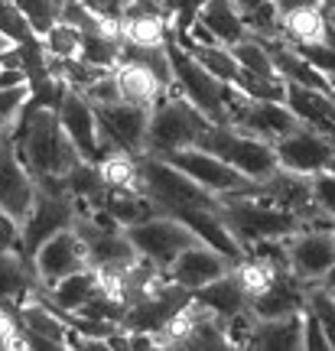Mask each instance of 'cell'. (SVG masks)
I'll list each match as a JSON object with an SVG mask.
<instances>
[{
  "label": "cell",
  "instance_id": "7402d4cb",
  "mask_svg": "<svg viewBox=\"0 0 335 351\" xmlns=\"http://www.w3.org/2000/svg\"><path fill=\"white\" fill-rule=\"evenodd\" d=\"M192 300L202 302V306H209L211 313L222 315L224 322L251 313V296L244 293V287H241V280L235 276V270L218 276V280H211V283H205L202 289H196Z\"/></svg>",
  "mask_w": 335,
  "mask_h": 351
},
{
  "label": "cell",
  "instance_id": "d6a6232c",
  "mask_svg": "<svg viewBox=\"0 0 335 351\" xmlns=\"http://www.w3.org/2000/svg\"><path fill=\"white\" fill-rule=\"evenodd\" d=\"M121 43L124 39L111 36V33H82V59L98 69H117L121 62Z\"/></svg>",
  "mask_w": 335,
  "mask_h": 351
},
{
  "label": "cell",
  "instance_id": "d4e9b609",
  "mask_svg": "<svg viewBox=\"0 0 335 351\" xmlns=\"http://www.w3.org/2000/svg\"><path fill=\"white\" fill-rule=\"evenodd\" d=\"M280 36L293 46H323L329 43V16L323 7H297L280 13Z\"/></svg>",
  "mask_w": 335,
  "mask_h": 351
},
{
  "label": "cell",
  "instance_id": "6da1fadb",
  "mask_svg": "<svg viewBox=\"0 0 335 351\" xmlns=\"http://www.w3.org/2000/svg\"><path fill=\"white\" fill-rule=\"evenodd\" d=\"M10 137L23 156L26 169L33 173V179L65 176L82 160V153L75 150L72 137L65 134L62 121H59V111H52V108H30L26 104L23 114L16 117V124L10 127Z\"/></svg>",
  "mask_w": 335,
  "mask_h": 351
},
{
  "label": "cell",
  "instance_id": "9c48e42d",
  "mask_svg": "<svg viewBox=\"0 0 335 351\" xmlns=\"http://www.w3.org/2000/svg\"><path fill=\"white\" fill-rule=\"evenodd\" d=\"M72 228L78 231V238H82V244H85L88 267H95L98 274L121 276L140 261V254H137V247L124 234V228L101 225V221L91 218V212H78V218H75Z\"/></svg>",
  "mask_w": 335,
  "mask_h": 351
},
{
  "label": "cell",
  "instance_id": "ac0fdd59",
  "mask_svg": "<svg viewBox=\"0 0 335 351\" xmlns=\"http://www.w3.org/2000/svg\"><path fill=\"white\" fill-rule=\"evenodd\" d=\"M59 121H62L65 134L72 137L75 150L82 153V160L98 163L101 143H98V114H95V104L82 91L69 88L62 104H59Z\"/></svg>",
  "mask_w": 335,
  "mask_h": 351
},
{
  "label": "cell",
  "instance_id": "44dd1931",
  "mask_svg": "<svg viewBox=\"0 0 335 351\" xmlns=\"http://www.w3.org/2000/svg\"><path fill=\"white\" fill-rule=\"evenodd\" d=\"M39 287L33 261L16 247H0V306L23 302Z\"/></svg>",
  "mask_w": 335,
  "mask_h": 351
},
{
  "label": "cell",
  "instance_id": "ab89813d",
  "mask_svg": "<svg viewBox=\"0 0 335 351\" xmlns=\"http://www.w3.org/2000/svg\"><path fill=\"white\" fill-rule=\"evenodd\" d=\"M312 202H316L325 215L335 218V169L312 173Z\"/></svg>",
  "mask_w": 335,
  "mask_h": 351
},
{
  "label": "cell",
  "instance_id": "b9f144b4",
  "mask_svg": "<svg viewBox=\"0 0 335 351\" xmlns=\"http://www.w3.org/2000/svg\"><path fill=\"white\" fill-rule=\"evenodd\" d=\"M85 3L98 16H108V20H124L127 7H130V0H85Z\"/></svg>",
  "mask_w": 335,
  "mask_h": 351
},
{
  "label": "cell",
  "instance_id": "603a6c76",
  "mask_svg": "<svg viewBox=\"0 0 335 351\" xmlns=\"http://www.w3.org/2000/svg\"><path fill=\"white\" fill-rule=\"evenodd\" d=\"M117 82H121V95H124V101H134V104H143V108H157L173 88H166L160 82V75L153 72V69H147L143 62H134V59H121L117 62Z\"/></svg>",
  "mask_w": 335,
  "mask_h": 351
},
{
  "label": "cell",
  "instance_id": "d590c367",
  "mask_svg": "<svg viewBox=\"0 0 335 351\" xmlns=\"http://www.w3.org/2000/svg\"><path fill=\"white\" fill-rule=\"evenodd\" d=\"M0 36H7L13 46L39 36L36 29H33V23L26 20V13L20 10L16 0H0Z\"/></svg>",
  "mask_w": 335,
  "mask_h": 351
},
{
  "label": "cell",
  "instance_id": "c3c4849f",
  "mask_svg": "<svg viewBox=\"0 0 335 351\" xmlns=\"http://www.w3.org/2000/svg\"><path fill=\"white\" fill-rule=\"evenodd\" d=\"M3 348H10V345H7V341H3V339H0V351H3Z\"/></svg>",
  "mask_w": 335,
  "mask_h": 351
},
{
  "label": "cell",
  "instance_id": "5b68a950",
  "mask_svg": "<svg viewBox=\"0 0 335 351\" xmlns=\"http://www.w3.org/2000/svg\"><path fill=\"white\" fill-rule=\"evenodd\" d=\"M166 49H170V62H173L176 91L186 95L211 124H228V101L224 98H228V85L231 82H222L218 75H211L192 52L179 46L176 36H170Z\"/></svg>",
  "mask_w": 335,
  "mask_h": 351
},
{
  "label": "cell",
  "instance_id": "277c9868",
  "mask_svg": "<svg viewBox=\"0 0 335 351\" xmlns=\"http://www.w3.org/2000/svg\"><path fill=\"white\" fill-rule=\"evenodd\" d=\"M211 127L205 114L179 91H170L166 98L150 111V130H147V153H173L183 147H196L202 134Z\"/></svg>",
  "mask_w": 335,
  "mask_h": 351
},
{
  "label": "cell",
  "instance_id": "4316f807",
  "mask_svg": "<svg viewBox=\"0 0 335 351\" xmlns=\"http://www.w3.org/2000/svg\"><path fill=\"white\" fill-rule=\"evenodd\" d=\"M199 23L205 26L211 33V39L222 43V46H235V43H241L244 36H251L244 16H241V10H238L231 0H205L199 10Z\"/></svg>",
  "mask_w": 335,
  "mask_h": 351
},
{
  "label": "cell",
  "instance_id": "ffe728a7",
  "mask_svg": "<svg viewBox=\"0 0 335 351\" xmlns=\"http://www.w3.org/2000/svg\"><path fill=\"white\" fill-rule=\"evenodd\" d=\"M101 289H104V280L95 267H85V270H78V274H69L65 280H59L56 287H36V296L49 302L52 309H59V313H78L85 302H91L98 296Z\"/></svg>",
  "mask_w": 335,
  "mask_h": 351
},
{
  "label": "cell",
  "instance_id": "816d5d0a",
  "mask_svg": "<svg viewBox=\"0 0 335 351\" xmlns=\"http://www.w3.org/2000/svg\"><path fill=\"white\" fill-rule=\"evenodd\" d=\"M3 52H7V49H3ZM0 69H3V65H0Z\"/></svg>",
  "mask_w": 335,
  "mask_h": 351
},
{
  "label": "cell",
  "instance_id": "8992f818",
  "mask_svg": "<svg viewBox=\"0 0 335 351\" xmlns=\"http://www.w3.org/2000/svg\"><path fill=\"white\" fill-rule=\"evenodd\" d=\"M196 147L222 156L224 163H231L235 169H241V173L248 176V179H254V182H264V179L280 166L273 143H267V140H261V137H251L244 130H238L235 124H211Z\"/></svg>",
  "mask_w": 335,
  "mask_h": 351
},
{
  "label": "cell",
  "instance_id": "ee69618b",
  "mask_svg": "<svg viewBox=\"0 0 335 351\" xmlns=\"http://www.w3.org/2000/svg\"><path fill=\"white\" fill-rule=\"evenodd\" d=\"M130 3H143V7H163V10H170V0H130ZM173 16V13H170Z\"/></svg>",
  "mask_w": 335,
  "mask_h": 351
},
{
  "label": "cell",
  "instance_id": "4fadbf2b",
  "mask_svg": "<svg viewBox=\"0 0 335 351\" xmlns=\"http://www.w3.org/2000/svg\"><path fill=\"white\" fill-rule=\"evenodd\" d=\"M189 302H192V289L179 287L173 276H166L150 296H143V300H137L127 306L124 328L127 332H150V335H160L163 328L170 326Z\"/></svg>",
  "mask_w": 335,
  "mask_h": 351
},
{
  "label": "cell",
  "instance_id": "681fc988",
  "mask_svg": "<svg viewBox=\"0 0 335 351\" xmlns=\"http://www.w3.org/2000/svg\"><path fill=\"white\" fill-rule=\"evenodd\" d=\"M329 82H332V88H335V75H329Z\"/></svg>",
  "mask_w": 335,
  "mask_h": 351
},
{
  "label": "cell",
  "instance_id": "9a60e30c",
  "mask_svg": "<svg viewBox=\"0 0 335 351\" xmlns=\"http://www.w3.org/2000/svg\"><path fill=\"white\" fill-rule=\"evenodd\" d=\"M277 150V160L284 169H297V173H319V169H329L335 160V137L316 130L310 124H299L297 130H290L286 137H280L273 143Z\"/></svg>",
  "mask_w": 335,
  "mask_h": 351
},
{
  "label": "cell",
  "instance_id": "836d02e7",
  "mask_svg": "<svg viewBox=\"0 0 335 351\" xmlns=\"http://www.w3.org/2000/svg\"><path fill=\"white\" fill-rule=\"evenodd\" d=\"M104 179L111 189H137L140 192V156L130 153H111L108 160H101Z\"/></svg>",
  "mask_w": 335,
  "mask_h": 351
},
{
  "label": "cell",
  "instance_id": "cb8c5ba5",
  "mask_svg": "<svg viewBox=\"0 0 335 351\" xmlns=\"http://www.w3.org/2000/svg\"><path fill=\"white\" fill-rule=\"evenodd\" d=\"M179 221H186L192 231H196V238L211 244L215 251H222L224 257H231V261H241L244 257V247H241V241L231 234V228L224 225V218L215 208H186V212L176 215Z\"/></svg>",
  "mask_w": 335,
  "mask_h": 351
},
{
  "label": "cell",
  "instance_id": "74e56055",
  "mask_svg": "<svg viewBox=\"0 0 335 351\" xmlns=\"http://www.w3.org/2000/svg\"><path fill=\"white\" fill-rule=\"evenodd\" d=\"M82 95H85L91 104H114V101H124V95H121V82H117V72H114V69H108L104 75L95 78Z\"/></svg>",
  "mask_w": 335,
  "mask_h": 351
},
{
  "label": "cell",
  "instance_id": "8fae6325",
  "mask_svg": "<svg viewBox=\"0 0 335 351\" xmlns=\"http://www.w3.org/2000/svg\"><path fill=\"white\" fill-rule=\"evenodd\" d=\"M78 212H88V208L78 205L69 192L36 189V202H33V208H30V218L23 221V254L26 257L33 261V254L39 251L43 241H49L52 234L72 228Z\"/></svg>",
  "mask_w": 335,
  "mask_h": 351
},
{
  "label": "cell",
  "instance_id": "8d00e7d4",
  "mask_svg": "<svg viewBox=\"0 0 335 351\" xmlns=\"http://www.w3.org/2000/svg\"><path fill=\"white\" fill-rule=\"evenodd\" d=\"M26 101H30V85H13L0 88V134H10L16 117L23 114Z\"/></svg>",
  "mask_w": 335,
  "mask_h": 351
},
{
  "label": "cell",
  "instance_id": "f5cc1de1",
  "mask_svg": "<svg viewBox=\"0 0 335 351\" xmlns=\"http://www.w3.org/2000/svg\"><path fill=\"white\" fill-rule=\"evenodd\" d=\"M0 137H3V134H0Z\"/></svg>",
  "mask_w": 335,
  "mask_h": 351
},
{
  "label": "cell",
  "instance_id": "e575fe53",
  "mask_svg": "<svg viewBox=\"0 0 335 351\" xmlns=\"http://www.w3.org/2000/svg\"><path fill=\"white\" fill-rule=\"evenodd\" d=\"M43 43H46V52H49L52 59H75V56L82 52V29L72 23H65V20H59V23L43 36Z\"/></svg>",
  "mask_w": 335,
  "mask_h": 351
},
{
  "label": "cell",
  "instance_id": "52a82bcc",
  "mask_svg": "<svg viewBox=\"0 0 335 351\" xmlns=\"http://www.w3.org/2000/svg\"><path fill=\"white\" fill-rule=\"evenodd\" d=\"M98 114V143L101 160L111 153H130L143 156L147 153V130H150V108L134 101H114V104H95Z\"/></svg>",
  "mask_w": 335,
  "mask_h": 351
},
{
  "label": "cell",
  "instance_id": "f907efd6",
  "mask_svg": "<svg viewBox=\"0 0 335 351\" xmlns=\"http://www.w3.org/2000/svg\"><path fill=\"white\" fill-rule=\"evenodd\" d=\"M329 169H335V160H332V166H329Z\"/></svg>",
  "mask_w": 335,
  "mask_h": 351
},
{
  "label": "cell",
  "instance_id": "bcb514c9",
  "mask_svg": "<svg viewBox=\"0 0 335 351\" xmlns=\"http://www.w3.org/2000/svg\"><path fill=\"white\" fill-rule=\"evenodd\" d=\"M325 10V7H323ZM325 16H329V26H335V10H325Z\"/></svg>",
  "mask_w": 335,
  "mask_h": 351
},
{
  "label": "cell",
  "instance_id": "1f68e13d",
  "mask_svg": "<svg viewBox=\"0 0 335 351\" xmlns=\"http://www.w3.org/2000/svg\"><path fill=\"white\" fill-rule=\"evenodd\" d=\"M228 49L235 52L238 65H241L244 72H254V75H267V78H284L280 72H277V65H273V56L267 52V46H264L257 36H244L241 43L228 46Z\"/></svg>",
  "mask_w": 335,
  "mask_h": 351
},
{
  "label": "cell",
  "instance_id": "7dc6e473",
  "mask_svg": "<svg viewBox=\"0 0 335 351\" xmlns=\"http://www.w3.org/2000/svg\"><path fill=\"white\" fill-rule=\"evenodd\" d=\"M323 7H325V10H335V0H325Z\"/></svg>",
  "mask_w": 335,
  "mask_h": 351
},
{
  "label": "cell",
  "instance_id": "3957f363",
  "mask_svg": "<svg viewBox=\"0 0 335 351\" xmlns=\"http://www.w3.org/2000/svg\"><path fill=\"white\" fill-rule=\"evenodd\" d=\"M140 192L153 199V205L166 215H179L186 208H215L218 195H211L192 176L173 166L166 156L143 153L140 156Z\"/></svg>",
  "mask_w": 335,
  "mask_h": 351
},
{
  "label": "cell",
  "instance_id": "f35d334b",
  "mask_svg": "<svg viewBox=\"0 0 335 351\" xmlns=\"http://www.w3.org/2000/svg\"><path fill=\"white\" fill-rule=\"evenodd\" d=\"M303 348L306 351H332V341H329V335H325L319 315L312 313L310 306L303 309Z\"/></svg>",
  "mask_w": 335,
  "mask_h": 351
},
{
  "label": "cell",
  "instance_id": "30bf717a",
  "mask_svg": "<svg viewBox=\"0 0 335 351\" xmlns=\"http://www.w3.org/2000/svg\"><path fill=\"white\" fill-rule=\"evenodd\" d=\"M173 166H179L186 176H192L199 186H205L211 195H238V192H254L257 182L235 169L231 163H224L222 156L202 150V147H183V150L163 153Z\"/></svg>",
  "mask_w": 335,
  "mask_h": 351
},
{
  "label": "cell",
  "instance_id": "60d3db41",
  "mask_svg": "<svg viewBox=\"0 0 335 351\" xmlns=\"http://www.w3.org/2000/svg\"><path fill=\"white\" fill-rule=\"evenodd\" d=\"M0 247H16L23 251V231L7 212H0Z\"/></svg>",
  "mask_w": 335,
  "mask_h": 351
},
{
  "label": "cell",
  "instance_id": "d6986e66",
  "mask_svg": "<svg viewBox=\"0 0 335 351\" xmlns=\"http://www.w3.org/2000/svg\"><path fill=\"white\" fill-rule=\"evenodd\" d=\"M306 296H310V283L299 280L293 270H284L261 296L251 300V313L257 319H280V315L303 313L306 309Z\"/></svg>",
  "mask_w": 335,
  "mask_h": 351
},
{
  "label": "cell",
  "instance_id": "f6af8a7d",
  "mask_svg": "<svg viewBox=\"0 0 335 351\" xmlns=\"http://www.w3.org/2000/svg\"><path fill=\"white\" fill-rule=\"evenodd\" d=\"M329 46L335 49V26H329Z\"/></svg>",
  "mask_w": 335,
  "mask_h": 351
},
{
  "label": "cell",
  "instance_id": "83f0119b",
  "mask_svg": "<svg viewBox=\"0 0 335 351\" xmlns=\"http://www.w3.org/2000/svg\"><path fill=\"white\" fill-rule=\"evenodd\" d=\"M65 186H69V195H72L78 205H85L88 212L101 208L108 189H111L108 179H104L101 163H91V160H78V163L65 173Z\"/></svg>",
  "mask_w": 335,
  "mask_h": 351
},
{
  "label": "cell",
  "instance_id": "f546056e",
  "mask_svg": "<svg viewBox=\"0 0 335 351\" xmlns=\"http://www.w3.org/2000/svg\"><path fill=\"white\" fill-rule=\"evenodd\" d=\"M176 39H179L183 49H189L202 65H205V69H209L211 75H218L222 82H231V85L238 82L241 65H238L235 52L228 49V46H222V43H199V39H192V36H176Z\"/></svg>",
  "mask_w": 335,
  "mask_h": 351
},
{
  "label": "cell",
  "instance_id": "484cf974",
  "mask_svg": "<svg viewBox=\"0 0 335 351\" xmlns=\"http://www.w3.org/2000/svg\"><path fill=\"white\" fill-rule=\"evenodd\" d=\"M248 348L299 351L303 348V313L280 315V319H257Z\"/></svg>",
  "mask_w": 335,
  "mask_h": 351
},
{
  "label": "cell",
  "instance_id": "7a4b0ae2",
  "mask_svg": "<svg viewBox=\"0 0 335 351\" xmlns=\"http://www.w3.org/2000/svg\"><path fill=\"white\" fill-rule=\"evenodd\" d=\"M215 212L224 218V225L231 228V234L241 241V247L248 254L251 244L257 241H270V238H293L299 228H303V218L290 208H280L273 205L270 199L264 195H254V192H238V195H218V205Z\"/></svg>",
  "mask_w": 335,
  "mask_h": 351
},
{
  "label": "cell",
  "instance_id": "7c38bea8",
  "mask_svg": "<svg viewBox=\"0 0 335 351\" xmlns=\"http://www.w3.org/2000/svg\"><path fill=\"white\" fill-rule=\"evenodd\" d=\"M33 202H36V179L26 169L13 137L3 134L0 137V212L10 215L23 231V221L30 218Z\"/></svg>",
  "mask_w": 335,
  "mask_h": 351
},
{
  "label": "cell",
  "instance_id": "7bdbcfd3",
  "mask_svg": "<svg viewBox=\"0 0 335 351\" xmlns=\"http://www.w3.org/2000/svg\"><path fill=\"white\" fill-rule=\"evenodd\" d=\"M273 7L280 13L297 10V7H323V0H273Z\"/></svg>",
  "mask_w": 335,
  "mask_h": 351
},
{
  "label": "cell",
  "instance_id": "f1b7e54d",
  "mask_svg": "<svg viewBox=\"0 0 335 351\" xmlns=\"http://www.w3.org/2000/svg\"><path fill=\"white\" fill-rule=\"evenodd\" d=\"M101 208L111 215L121 228H130V225H137V221H147L153 215H160V208L153 205V199L143 195V192H137V189H108Z\"/></svg>",
  "mask_w": 335,
  "mask_h": 351
},
{
  "label": "cell",
  "instance_id": "5bb4252c",
  "mask_svg": "<svg viewBox=\"0 0 335 351\" xmlns=\"http://www.w3.org/2000/svg\"><path fill=\"white\" fill-rule=\"evenodd\" d=\"M286 257L299 280L319 283L335 270V228H299L286 238Z\"/></svg>",
  "mask_w": 335,
  "mask_h": 351
},
{
  "label": "cell",
  "instance_id": "2e32d148",
  "mask_svg": "<svg viewBox=\"0 0 335 351\" xmlns=\"http://www.w3.org/2000/svg\"><path fill=\"white\" fill-rule=\"evenodd\" d=\"M33 267L43 287H56L59 280H65L69 274H78L88 267L85 244L78 238L75 228H65L59 234H52L49 241L39 244V251L33 254Z\"/></svg>",
  "mask_w": 335,
  "mask_h": 351
},
{
  "label": "cell",
  "instance_id": "4dcf8cb0",
  "mask_svg": "<svg viewBox=\"0 0 335 351\" xmlns=\"http://www.w3.org/2000/svg\"><path fill=\"white\" fill-rule=\"evenodd\" d=\"M280 274H284V267H277L273 261L257 257V254H244V257L235 263V276L241 280V287H244V293H248L251 300L261 296Z\"/></svg>",
  "mask_w": 335,
  "mask_h": 351
},
{
  "label": "cell",
  "instance_id": "e0dca14e",
  "mask_svg": "<svg viewBox=\"0 0 335 351\" xmlns=\"http://www.w3.org/2000/svg\"><path fill=\"white\" fill-rule=\"evenodd\" d=\"M231 270H235V261H231V257H224V254L215 251L211 244L199 241V244L186 247V251L176 257V263L170 267V276H173L179 287H186L196 293V289H202L205 283L231 274Z\"/></svg>",
  "mask_w": 335,
  "mask_h": 351
},
{
  "label": "cell",
  "instance_id": "ba28073f",
  "mask_svg": "<svg viewBox=\"0 0 335 351\" xmlns=\"http://www.w3.org/2000/svg\"><path fill=\"white\" fill-rule=\"evenodd\" d=\"M124 234L130 238V244L137 247V254H140L143 261H150L153 267H160L166 274H170V267H173L176 257L186 251V247L199 244L196 231H192L186 221H179L176 215H166V212L124 228Z\"/></svg>",
  "mask_w": 335,
  "mask_h": 351
}]
</instances>
